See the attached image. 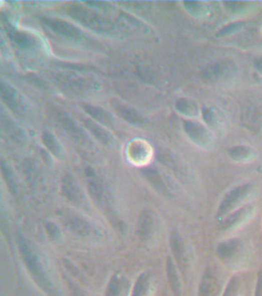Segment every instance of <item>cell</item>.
<instances>
[{
  "mask_svg": "<svg viewBox=\"0 0 262 296\" xmlns=\"http://www.w3.org/2000/svg\"><path fill=\"white\" fill-rule=\"evenodd\" d=\"M17 241H18L20 254H21L23 259L25 262L26 266L27 267L29 271L31 273L33 278L37 281V284L46 292L48 293L50 295L58 296L55 291L53 287L52 286L51 283L50 282L48 278L46 276V274H45L44 271L42 268L38 259L32 252L24 237L18 235Z\"/></svg>",
  "mask_w": 262,
  "mask_h": 296,
  "instance_id": "1",
  "label": "cell"
},
{
  "mask_svg": "<svg viewBox=\"0 0 262 296\" xmlns=\"http://www.w3.org/2000/svg\"><path fill=\"white\" fill-rule=\"evenodd\" d=\"M254 187L251 184H244L231 190L226 194L220 205L218 217L222 218L241 206L254 194Z\"/></svg>",
  "mask_w": 262,
  "mask_h": 296,
  "instance_id": "2",
  "label": "cell"
},
{
  "mask_svg": "<svg viewBox=\"0 0 262 296\" xmlns=\"http://www.w3.org/2000/svg\"><path fill=\"white\" fill-rule=\"evenodd\" d=\"M254 210L252 206L247 205L234 211L232 214L227 216L225 220L221 224V229L224 231L238 229L239 227L242 226L252 217Z\"/></svg>",
  "mask_w": 262,
  "mask_h": 296,
  "instance_id": "3",
  "label": "cell"
},
{
  "mask_svg": "<svg viewBox=\"0 0 262 296\" xmlns=\"http://www.w3.org/2000/svg\"><path fill=\"white\" fill-rule=\"evenodd\" d=\"M234 70V64L230 61H220L205 68L202 76L207 81H214L229 76Z\"/></svg>",
  "mask_w": 262,
  "mask_h": 296,
  "instance_id": "4",
  "label": "cell"
},
{
  "mask_svg": "<svg viewBox=\"0 0 262 296\" xmlns=\"http://www.w3.org/2000/svg\"><path fill=\"white\" fill-rule=\"evenodd\" d=\"M72 14H73V17L77 18L76 20L91 28L97 29L98 30H106L109 27V24L106 20H103L104 18H102L92 12H89L88 10L81 8L75 9Z\"/></svg>",
  "mask_w": 262,
  "mask_h": 296,
  "instance_id": "5",
  "label": "cell"
},
{
  "mask_svg": "<svg viewBox=\"0 0 262 296\" xmlns=\"http://www.w3.org/2000/svg\"><path fill=\"white\" fill-rule=\"evenodd\" d=\"M63 220L66 228L79 236L86 237L90 234V225L83 218L68 213L63 215Z\"/></svg>",
  "mask_w": 262,
  "mask_h": 296,
  "instance_id": "6",
  "label": "cell"
},
{
  "mask_svg": "<svg viewBox=\"0 0 262 296\" xmlns=\"http://www.w3.org/2000/svg\"><path fill=\"white\" fill-rule=\"evenodd\" d=\"M185 128L190 138L200 145L207 146L212 141L211 134L198 123L188 121L185 123Z\"/></svg>",
  "mask_w": 262,
  "mask_h": 296,
  "instance_id": "7",
  "label": "cell"
},
{
  "mask_svg": "<svg viewBox=\"0 0 262 296\" xmlns=\"http://www.w3.org/2000/svg\"><path fill=\"white\" fill-rule=\"evenodd\" d=\"M62 192L63 195L73 203H81L83 200L81 190L78 187L74 179L69 174L64 176L62 180Z\"/></svg>",
  "mask_w": 262,
  "mask_h": 296,
  "instance_id": "8",
  "label": "cell"
},
{
  "mask_svg": "<svg viewBox=\"0 0 262 296\" xmlns=\"http://www.w3.org/2000/svg\"><path fill=\"white\" fill-rule=\"evenodd\" d=\"M242 243L238 239L226 241L218 245L217 249L218 256L224 261H231L241 251Z\"/></svg>",
  "mask_w": 262,
  "mask_h": 296,
  "instance_id": "9",
  "label": "cell"
},
{
  "mask_svg": "<svg viewBox=\"0 0 262 296\" xmlns=\"http://www.w3.org/2000/svg\"><path fill=\"white\" fill-rule=\"evenodd\" d=\"M152 219L148 212H143L139 216L137 224V234L142 240H145L152 233Z\"/></svg>",
  "mask_w": 262,
  "mask_h": 296,
  "instance_id": "10",
  "label": "cell"
},
{
  "mask_svg": "<svg viewBox=\"0 0 262 296\" xmlns=\"http://www.w3.org/2000/svg\"><path fill=\"white\" fill-rule=\"evenodd\" d=\"M144 175L146 177L147 180L150 182L152 185L162 194L165 195H170L169 191L167 189L166 186L164 184L162 177L158 174V171L155 169L148 168L145 169L143 171Z\"/></svg>",
  "mask_w": 262,
  "mask_h": 296,
  "instance_id": "11",
  "label": "cell"
},
{
  "mask_svg": "<svg viewBox=\"0 0 262 296\" xmlns=\"http://www.w3.org/2000/svg\"><path fill=\"white\" fill-rule=\"evenodd\" d=\"M47 22L49 23V27L60 34L70 37H76L79 35V30L71 26V24L57 20H48Z\"/></svg>",
  "mask_w": 262,
  "mask_h": 296,
  "instance_id": "12",
  "label": "cell"
},
{
  "mask_svg": "<svg viewBox=\"0 0 262 296\" xmlns=\"http://www.w3.org/2000/svg\"><path fill=\"white\" fill-rule=\"evenodd\" d=\"M228 152L231 158L234 159V161H241V162L250 161L255 157V152L254 150L244 146L231 147Z\"/></svg>",
  "mask_w": 262,
  "mask_h": 296,
  "instance_id": "13",
  "label": "cell"
},
{
  "mask_svg": "<svg viewBox=\"0 0 262 296\" xmlns=\"http://www.w3.org/2000/svg\"><path fill=\"white\" fill-rule=\"evenodd\" d=\"M171 248L173 252L174 256L180 265L184 263L185 258V248H184L183 242L181 239L179 234L177 232H174L171 237Z\"/></svg>",
  "mask_w": 262,
  "mask_h": 296,
  "instance_id": "14",
  "label": "cell"
},
{
  "mask_svg": "<svg viewBox=\"0 0 262 296\" xmlns=\"http://www.w3.org/2000/svg\"><path fill=\"white\" fill-rule=\"evenodd\" d=\"M126 283L123 279H120L117 276L112 277L108 285L106 296H122V290L125 289Z\"/></svg>",
  "mask_w": 262,
  "mask_h": 296,
  "instance_id": "15",
  "label": "cell"
},
{
  "mask_svg": "<svg viewBox=\"0 0 262 296\" xmlns=\"http://www.w3.org/2000/svg\"><path fill=\"white\" fill-rule=\"evenodd\" d=\"M89 177H91L88 180V188H89V193L96 202H100L103 197L102 186L100 185L99 181L93 177V174H90Z\"/></svg>",
  "mask_w": 262,
  "mask_h": 296,
  "instance_id": "16",
  "label": "cell"
},
{
  "mask_svg": "<svg viewBox=\"0 0 262 296\" xmlns=\"http://www.w3.org/2000/svg\"><path fill=\"white\" fill-rule=\"evenodd\" d=\"M148 288H149V281L146 275H140L135 283L132 296H146Z\"/></svg>",
  "mask_w": 262,
  "mask_h": 296,
  "instance_id": "17",
  "label": "cell"
},
{
  "mask_svg": "<svg viewBox=\"0 0 262 296\" xmlns=\"http://www.w3.org/2000/svg\"><path fill=\"white\" fill-rule=\"evenodd\" d=\"M177 108L179 110L180 112L183 113L186 115H196L198 113V108L196 105H194L193 102L187 101L185 99L180 100L176 105Z\"/></svg>",
  "mask_w": 262,
  "mask_h": 296,
  "instance_id": "18",
  "label": "cell"
},
{
  "mask_svg": "<svg viewBox=\"0 0 262 296\" xmlns=\"http://www.w3.org/2000/svg\"><path fill=\"white\" fill-rule=\"evenodd\" d=\"M1 170H2L3 176H4V180H5L6 183H7L9 190H10L11 193H16V191H17V186H16L14 176H13L10 169L3 161L2 164H1Z\"/></svg>",
  "mask_w": 262,
  "mask_h": 296,
  "instance_id": "19",
  "label": "cell"
},
{
  "mask_svg": "<svg viewBox=\"0 0 262 296\" xmlns=\"http://www.w3.org/2000/svg\"><path fill=\"white\" fill-rule=\"evenodd\" d=\"M167 274H168L170 284L172 285L174 291H178V282L176 270H175V266H174L173 262L170 258H168V260H167Z\"/></svg>",
  "mask_w": 262,
  "mask_h": 296,
  "instance_id": "20",
  "label": "cell"
},
{
  "mask_svg": "<svg viewBox=\"0 0 262 296\" xmlns=\"http://www.w3.org/2000/svg\"><path fill=\"white\" fill-rule=\"evenodd\" d=\"M43 143L47 148L55 155H59L61 153L60 145L53 136L50 134H44L43 137Z\"/></svg>",
  "mask_w": 262,
  "mask_h": 296,
  "instance_id": "21",
  "label": "cell"
},
{
  "mask_svg": "<svg viewBox=\"0 0 262 296\" xmlns=\"http://www.w3.org/2000/svg\"><path fill=\"white\" fill-rule=\"evenodd\" d=\"M45 229L47 230L49 235L53 239H58L61 236V233H60L58 227L53 222H47L45 224Z\"/></svg>",
  "mask_w": 262,
  "mask_h": 296,
  "instance_id": "22",
  "label": "cell"
},
{
  "mask_svg": "<svg viewBox=\"0 0 262 296\" xmlns=\"http://www.w3.org/2000/svg\"><path fill=\"white\" fill-rule=\"evenodd\" d=\"M242 23H234V24H229V25L226 26L225 27L220 30L219 35L226 36L229 35L231 33L235 32L236 30H239L242 27Z\"/></svg>",
  "mask_w": 262,
  "mask_h": 296,
  "instance_id": "23",
  "label": "cell"
},
{
  "mask_svg": "<svg viewBox=\"0 0 262 296\" xmlns=\"http://www.w3.org/2000/svg\"><path fill=\"white\" fill-rule=\"evenodd\" d=\"M11 38L14 40V41L17 42L18 44L23 45V46H27V45L30 44V40L27 38V37H26L25 35H23L21 33H13L12 32V35L10 36Z\"/></svg>",
  "mask_w": 262,
  "mask_h": 296,
  "instance_id": "24",
  "label": "cell"
},
{
  "mask_svg": "<svg viewBox=\"0 0 262 296\" xmlns=\"http://www.w3.org/2000/svg\"><path fill=\"white\" fill-rule=\"evenodd\" d=\"M245 3L242 2H227L225 3L227 5V8L229 9L230 10L232 11H236L238 10L239 9H242L244 7V5Z\"/></svg>",
  "mask_w": 262,
  "mask_h": 296,
  "instance_id": "25",
  "label": "cell"
},
{
  "mask_svg": "<svg viewBox=\"0 0 262 296\" xmlns=\"http://www.w3.org/2000/svg\"><path fill=\"white\" fill-rule=\"evenodd\" d=\"M255 66L257 70L262 73V57L261 58L258 59L257 61L255 62Z\"/></svg>",
  "mask_w": 262,
  "mask_h": 296,
  "instance_id": "26",
  "label": "cell"
},
{
  "mask_svg": "<svg viewBox=\"0 0 262 296\" xmlns=\"http://www.w3.org/2000/svg\"><path fill=\"white\" fill-rule=\"evenodd\" d=\"M72 291H73V296H83L81 294H80V293L78 292V291H76V288H73V290H72Z\"/></svg>",
  "mask_w": 262,
  "mask_h": 296,
  "instance_id": "27",
  "label": "cell"
}]
</instances>
